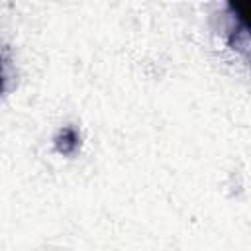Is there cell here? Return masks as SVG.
<instances>
[{
    "label": "cell",
    "instance_id": "cell-1",
    "mask_svg": "<svg viewBox=\"0 0 251 251\" xmlns=\"http://www.w3.org/2000/svg\"><path fill=\"white\" fill-rule=\"evenodd\" d=\"M233 16L251 31V0H227Z\"/></svg>",
    "mask_w": 251,
    "mask_h": 251
}]
</instances>
